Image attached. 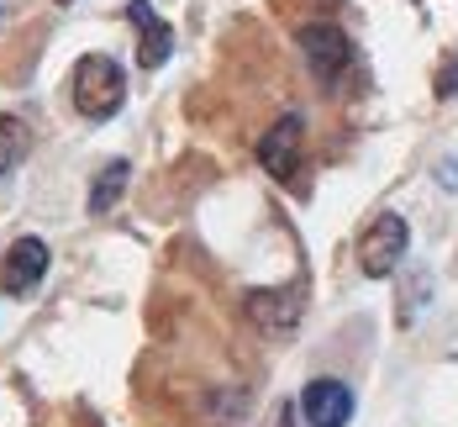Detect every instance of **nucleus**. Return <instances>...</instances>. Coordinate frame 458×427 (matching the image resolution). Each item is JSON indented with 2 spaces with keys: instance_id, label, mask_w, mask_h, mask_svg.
<instances>
[{
  "instance_id": "6",
  "label": "nucleus",
  "mask_w": 458,
  "mask_h": 427,
  "mask_svg": "<svg viewBox=\"0 0 458 427\" xmlns=\"http://www.w3.org/2000/svg\"><path fill=\"white\" fill-rule=\"evenodd\" d=\"M248 322L264 332H295L301 312H306V285H284V290H253L248 301Z\"/></svg>"
},
{
  "instance_id": "12",
  "label": "nucleus",
  "mask_w": 458,
  "mask_h": 427,
  "mask_svg": "<svg viewBox=\"0 0 458 427\" xmlns=\"http://www.w3.org/2000/svg\"><path fill=\"white\" fill-rule=\"evenodd\" d=\"M437 95H443V100H448V95H458V53L448 58V74L437 80Z\"/></svg>"
},
{
  "instance_id": "1",
  "label": "nucleus",
  "mask_w": 458,
  "mask_h": 427,
  "mask_svg": "<svg viewBox=\"0 0 458 427\" xmlns=\"http://www.w3.org/2000/svg\"><path fill=\"white\" fill-rule=\"evenodd\" d=\"M69 95H74L80 116H90V122H111V116L122 111V100H127V74H122V64H116V58L90 53V58H80Z\"/></svg>"
},
{
  "instance_id": "10",
  "label": "nucleus",
  "mask_w": 458,
  "mask_h": 427,
  "mask_svg": "<svg viewBox=\"0 0 458 427\" xmlns=\"http://www.w3.org/2000/svg\"><path fill=\"white\" fill-rule=\"evenodd\" d=\"M27 148H32V127H27L21 116L0 111V175H11V169L27 158Z\"/></svg>"
},
{
  "instance_id": "14",
  "label": "nucleus",
  "mask_w": 458,
  "mask_h": 427,
  "mask_svg": "<svg viewBox=\"0 0 458 427\" xmlns=\"http://www.w3.org/2000/svg\"><path fill=\"white\" fill-rule=\"evenodd\" d=\"M58 5H69V0H58Z\"/></svg>"
},
{
  "instance_id": "4",
  "label": "nucleus",
  "mask_w": 458,
  "mask_h": 427,
  "mask_svg": "<svg viewBox=\"0 0 458 427\" xmlns=\"http://www.w3.org/2000/svg\"><path fill=\"white\" fill-rule=\"evenodd\" d=\"M295 38H301V53H306V64H311L317 80H337V74L353 64V43H348V32L332 27V21H311V27H301Z\"/></svg>"
},
{
  "instance_id": "7",
  "label": "nucleus",
  "mask_w": 458,
  "mask_h": 427,
  "mask_svg": "<svg viewBox=\"0 0 458 427\" xmlns=\"http://www.w3.org/2000/svg\"><path fill=\"white\" fill-rule=\"evenodd\" d=\"M47 275V243L43 237H16L5 264H0V290L5 295H32Z\"/></svg>"
},
{
  "instance_id": "15",
  "label": "nucleus",
  "mask_w": 458,
  "mask_h": 427,
  "mask_svg": "<svg viewBox=\"0 0 458 427\" xmlns=\"http://www.w3.org/2000/svg\"><path fill=\"white\" fill-rule=\"evenodd\" d=\"M0 16H5V11H0Z\"/></svg>"
},
{
  "instance_id": "8",
  "label": "nucleus",
  "mask_w": 458,
  "mask_h": 427,
  "mask_svg": "<svg viewBox=\"0 0 458 427\" xmlns=\"http://www.w3.org/2000/svg\"><path fill=\"white\" fill-rule=\"evenodd\" d=\"M127 16H132V27H138V58L148 64V69H158V64L174 53V32L164 27V16H158L148 0H132Z\"/></svg>"
},
{
  "instance_id": "5",
  "label": "nucleus",
  "mask_w": 458,
  "mask_h": 427,
  "mask_svg": "<svg viewBox=\"0 0 458 427\" xmlns=\"http://www.w3.org/2000/svg\"><path fill=\"white\" fill-rule=\"evenodd\" d=\"M301 417H306V427H348L353 423V390L332 375L311 380L301 390Z\"/></svg>"
},
{
  "instance_id": "9",
  "label": "nucleus",
  "mask_w": 458,
  "mask_h": 427,
  "mask_svg": "<svg viewBox=\"0 0 458 427\" xmlns=\"http://www.w3.org/2000/svg\"><path fill=\"white\" fill-rule=\"evenodd\" d=\"M127 180H132V164H127V158H111V164L95 175V185H90V217H106V211L122 201Z\"/></svg>"
},
{
  "instance_id": "13",
  "label": "nucleus",
  "mask_w": 458,
  "mask_h": 427,
  "mask_svg": "<svg viewBox=\"0 0 458 427\" xmlns=\"http://www.w3.org/2000/svg\"><path fill=\"white\" fill-rule=\"evenodd\" d=\"M443 180H448V190H458V164H443Z\"/></svg>"
},
{
  "instance_id": "11",
  "label": "nucleus",
  "mask_w": 458,
  "mask_h": 427,
  "mask_svg": "<svg viewBox=\"0 0 458 427\" xmlns=\"http://www.w3.org/2000/svg\"><path fill=\"white\" fill-rule=\"evenodd\" d=\"M432 295V280H427V269H411V280H406V306H401V322H416V312H421V301Z\"/></svg>"
},
{
  "instance_id": "3",
  "label": "nucleus",
  "mask_w": 458,
  "mask_h": 427,
  "mask_svg": "<svg viewBox=\"0 0 458 427\" xmlns=\"http://www.w3.org/2000/svg\"><path fill=\"white\" fill-rule=\"evenodd\" d=\"M301 138H306V122L290 111V116H279L275 127L264 132V142H259V164L275 175L279 185H295V180H301Z\"/></svg>"
},
{
  "instance_id": "2",
  "label": "nucleus",
  "mask_w": 458,
  "mask_h": 427,
  "mask_svg": "<svg viewBox=\"0 0 458 427\" xmlns=\"http://www.w3.org/2000/svg\"><path fill=\"white\" fill-rule=\"evenodd\" d=\"M406 243H411L406 217H395V211L374 217L364 227V237H359V269H364L369 280H390L401 269V259H406Z\"/></svg>"
}]
</instances>
